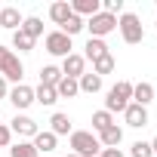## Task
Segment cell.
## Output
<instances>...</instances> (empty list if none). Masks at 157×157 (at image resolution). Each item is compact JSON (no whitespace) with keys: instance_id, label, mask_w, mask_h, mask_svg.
Returning a JSON list of instances; mask_svg holds the SVG:
<instances>
[{"instance_id":"obj_22","label":"cell","mask_w":157,"mask_h":157,"mask_svg":"<svg viewBox=\"0 0 157 157\" xmlns=\"http://www.w3.org/2000/svg\"><path fill=\"white\" fill-rule=\"evenodd\" d=\"M59 80H62V68H56V65L40 68V86H56Z\"/></svg>"},{"instance_id":"obj_27","label":"cell","mask_w":157,"mask_h":157,"mask_svg":"<svg viewBox=\"0 0 157 157\" xmlns=\"http://www.w3.org/2000/svg\"><path fill=\"white\" fill-rule=\"evenodd\" d=\"M13 46H16L19 52H31V49H34V40H31L25 31H13Z\"/></svg>"},{"instance_id":"obj_33","label":"cell","mask_w":157,"mask_h":157,"mask_svg":"<svg viewBox=\"0 0 157 157\" xmlns=\"http://www.w3.org/2000/svg\"><path fill=\"white\" fill-rule=\"evenodd\" d=\"M10 96V83H6V77H0V99H6Z\"/></svg>"},{"instance_id":"obj_17","label":"cell","mask_w":157,"mask_h":157,"mask_svg":"<svg viewBox=\"0 0 157 157\" xmlns=\"http://www.w3.org/2000/svg\"><path fill=\"white\" fill-rule=\"evenodd\" d=\"M77 86H80V93H90V96H93V93H99V90H102V77L86 71V74L77 77Z\"/></svg>"},{"instance_id":"obj_23","label":"cell","mask_w":157,"mask_h":157,"mask_svg":"<svg viewBox=\"0 0 157 157\" xmlns=\"http://www.w3.org/2000/svg\"><path fill=\"white\" fill-rule=\"evenodd\" d=\"M34 102H40V105H56V102H59L56 86H37V90H34Z\"/></svg>"},{"instance_id":"obj_28","label":"cell","mask_w":157,"mask_h":157,"mask_svg":"<svg viewBox=\"0 0 157 157\" xmlns=\"http://www.w3.org/2000/svg\"><path fill=\"white\" fill-rule=\"evenodd\" d=\"M111 123H114V114H108V111H96L93 114V129L96 132H105Z\"/></svg>"},{"instance_id":"obj_18","label":"cell","mask_w":157,"mask_h":157,"mask_svg":"<svg viewBox=\"0 0 157 157\" xmlns=\"http://www.w3.org/2000/svg\"><path fill=\"white\" fill-rule=\"evenodd\" d=\"M56 142H59V139H56L49 129H40V132L34 136V148H37V154H40V151H43V154L56 151Z\"/></svg>"},{"instance_id":"obj_29","label":"cell","mask_w":157,"mask_h":157,"mask_svg":"<svg viewBox=\"0 0 157 157\" xmlns=\"http://www.w3.org/2000/svg\"><path fill=\"white\" fill-rule=\"evenodd\" d=\"M129 157H154V151H151V142H132V148H129Z\"/></svg>"},{"instance_id":"obj_9","label":"cell","mask_w":157,"mask_h":157,"mask_svg":"<svg viewBox=\"0 0 157 157\" xmlns=\"http://www.w3.org/2000/svg\"><path fill=\"white\" fill-rule=\"evenodd\" d=\"M10 102H13L19 111H25V108H31V105H34V90H31V86H25V83H19V86H13V90H10Z\"/></svg>"},{"instance_id":"obj_20","label":"cell","mask_w":157,"mask_h":157,"mask_svg":"<svg viewBox=\"0 0 157 157\" xmlns=\"http://www.w3.org/2000/svg\"><path fill=\"white\" fill-rule=\"evenodd\" d=\"M56 93H59V99H74L77 93H80V86H77L74 77H62V80L56 83Z\"/></svg>"},{"instance_id":"obj_25","label":"cell","mask_w":157,"mask_h":157,"mask_svg":"<svg viewBox=\"0 0 157 157\" xmlns=\"http://www.w3.org/2000/svg\"><path fill=\"white\" fill-rule=\"evenodd\" d=\"M10 157H40V154H37L34 142H16L10 148Z\"/></svg>"},{"instance_id":"obj_21","label":"cell","mask_w":157,"mask_h":157,"mask_svg":"<svg viewBox=\"0 0 157 157\" xmlns=\"http://www.w3.org/2000/svg\"><path fill=\"white\" fill-rule=\"evenodd\" d=\"M19 31H25L31 40H37V37L43 34V22H40L37 16H28V19H22V28H19Z\"/></svg>"},{"instance_id":"obj_4","label":"cell","mask_w":157,"mask_h":157,"mask_svg":"<svg viewBox=\"0 0 157 157\" xmlns=\"http://www.w3.org/2000/svg\"><path fill=\"white\" fill-rule=\"evenodd\" d=\"M22 74H25V68H22V62H19V56L13 52V49H6V46H0V77H6V80H22Z\"/></svg>"},{"instance_id":"obj_5","label":"cell","mask_w":157,"mask_h":157,"mask_svg":"<svg viewBox=\"0 0 157 157\" xmlns=\"http://www.w3.org/2000/svg\"><path fill=\"white\" fill-rule=\"evenodd\" d=\"M86 28H90V37L102 40L105 34H111V31L117 28V16H111V13H96V16L86 22Z\"/></svg>"},{"instance_id":"obj_1","label":"cell","mask_w":157,"mask_h":157,"mask_svg":"<svg viewBox=\"0 0 157 157\" xmlns=\"http://www.w3.org/2000/svg\"><path fill=\"white\" fill-rule=\"evenodd\" d=\"M71 154H77V157H99L102 154L99 136H93L90 129H74L71 132Z\"/></svg>"},{"instance_id":"obj_11","label":"cell","mask_w":157,"mask_h":157,"mask_svg":"<svg viewBox=\"0 0 157 157\" xmlns=\"http://www.w3.org/2000/svg\"><path fill=\"white\" fill-rule=\"evenodd\" d=\"M0 28L19 31V28H22V13H19L16 6H3V10H0Z\"/></svg>"},{"instance_id":"obj_8","label":"cell","mask_w":157,"mask_h":157,"mask_svg":"<svg viewBox=\"0 0 157 157\" xmlns=\"http://www.w3.org/2000/svg\"><path fill=\"white\" fill-rule=\"evenodd\" d=\"M80 74H86V59L80 56V52H71L65 62H62V77H80Z\"/></svg>"},{"instance_id":"obj_15","label":"cell","mask_w":157,"mask_h":157,"mask_svg":"<svg viewBox=\"0 0 157 157\" xmlns=\"http://www.w3.org/2000/svg\"><path fill=\"white\" fill-rule=\"evenodd\" d=\"M120 142H123V129H120L117 123H111L105 132H99V145H102V148H117Z\"/></svg>"},{"instance_id":"obj_32","label":"cell","mask_w":157,"mask_h":157,"mask_svg":"<svg viewBox=\"0 0 157 157\" xmlns=\"http://www.w3.org/2000/svg\"><path fill=\"white\" fill-rule=\"evenodd\" d=\"M99 157H123V151H120V148H102Z\"/></svg>"},{"instance_id":"obj_13","label":"cell","mask_w":157,"mask_h":157,"mask_svg":"<svg viewBox=\"0 0 157 157\" xmlns=\"http://www.w3.org/2000/svg\"><path fill=\"white\" fill-rule=\"evenodd\" d=\"M132 99H136V105H142V108H148L151 102H154V86L151 83H132Z\"/></svg>"},{"instance_id":"obj_12","label":"cell","mask_w":157,"mask_h":157,"mask_svg":"<svg viewBox=\"0 0 157 157\" xmlns=\"http://www.w3.org/2000/svg\"><path fill=\"white\" fill-rule=\"evenodd\" d=\"M71 13L80 16V19H83V16L93 19L96 13H102V3H99V0H74V3H71Z\"/></svg>"},{"instance_id":"obj_36","label":"cell","mask_w":157,"mask_h":157,"mask_svg":"<svg viewBox=\"0 0 157 157\" xmlns=\"http://www.w3.org/2000/svg\"><path fill=\"white\" fill-rule=\"evenodd\" d=\"M154 102H157V90H154Z\"/></svg>"},{"instance_id":"obj_19","label":"cell","mask_w":157,"mask_h":157,"mask_svg":"<svg viewBox=\"0 0 157 157\" xmlns=\"http://www.w3.org/2000/svg\"><path fill=\"white\" fill-rule=\"evenodd\" d=\"M68 16H71V3H68V0H59V3H52V6H49V19H52L59 28L68 22Z\"/></svg>"},{"instance_id":"obj_6","label":"cell","mask_w":157,"mask_h":157,"mask_svg":"<svg viewBox=\"0 0 157 157\" xmlns=\"http://www.w3.org/2000/svg\"><path fill=\"white\" fill-rule=\"evenodd\" d=\"M46 52H49V56H59V59H68V56H71V37L62 34V31L46 34Z\"/></svg>"},{"instance_id":"obj_30","label":"cell","mask_w":157,"mask_h":157,"mask_svg":"<svg viewBox=\"0 0 157 157\" xmlns=\"http://www.w3.org/2000/svg\"><path fill=\"white\" fill-rule=\"evenodd\" d=\"M123 10V0H105L102 3V13H111V16H117Z\"/></svg>"},{"instance_id":"obj_14","label":"cell","mask_w":157,"mask_h":157,"mask_svg":"<svg viewBox=\"0 0 157 157\" xmlns=\"http://www.w3.org/2000/svg\"><path fill=\"white\" fill-rule=\"evenodd\" d=\"M49 132H52L56 139H59V136H68V132H74V129H71V117L56 111V114L49 117Z\"/></svg>"},{"instance_id":"obj_34","label":"cell","mask_w":157,"mask_h":157,"mask_svg":"<svg viewBox=\"0 0 157 157\" xmlns=\"http://www.w3.org/2000/svg\"><path fill=\"white\" fill-rule=\"evenodd\" d=\"M151 151H154V157H157V136H154V142H151Z\"/></svg>"},{"instance_id":"obj_26","label":"cell","mask_w":157,"mask_h":157,"mask_svg":"<svg viewBox=\"0 0 157 157\" xmlns=\"http://www.w3.org/2000/svg\"><path fill=\"white\" fill-rule=\"evenodd\" d=\"M114 68H117V62H114V56H111V52H108V56H102L99 62H93V74H99V77H102V74H111Z\"/></svg>"},{"instance_id":"obj_3","label":"cell","mask_w":157,"mask_h":157,"mask_svg":"<svg viewBox=\"0 0 157 157\" xmlns=\"http://www.w3.org/2000/svg\"><path fill=\"white\" fill-rule=\"evenodd\" d=\"M117 28H120V37H123L129 46H136V43L145 40V28H142V22H139L136 13H123V16L117 19Z\"/></svg>"},{"instance_id":"obj_16","label":"cell","mask_w":157,"mask_h":157,"mask_svg":"<svg viewBox=\"0 0 157 157\" xmlns=\"http://www.w3.org/2000/svg\"><path fill=\"white\" fill-rule=\"evenodd\" d=\"M83 49H86L83 59H90V62H99L102 56H108V43H105V40H96V37H90Z\"/></svg>"},{"instance_id":"obj_2","label":"cell","mask_w":157,"mask_h":157,"mask_svg":"<svg viewBox=\"0 0 157 157\" xmlns=\"http://www.w3.org/2000/svg\"><path fill=\"white\" fill-rule=\"evenodd\" d=\"M129 99H132V83H129V80H120V83H114V86L108 90L105 111H108V114H114V111H126Z\"/></svg>"},{"instance_id":"obj_7","label":"cell","mask_w":157,"mask_h":157,"mask_svg":"<svg viewBox=\"0 0 157 157\" xmlns=\"http://www.w3.org/2000/svg\"><path fill=\"white\" fill-rule=\"evenodd\" d=\"M10 129L16 132V136H22V139H34L40 129H37V120H31L28 114H16L13 117V123H10Z\"/></svg>"},{"instance_id":"obj_31","label":"cell","mask_w":157,"mask_h":157,"mask_svg":"<svg viewBox=\"0 0 157 157\" xmlns=\"http://www.w3.org/2000/svg\"><path fill=\"white\" fill-rule=\"evenodd\" d=\"M10 142H13V129H10L6 123H0V148H6Z\"/></svg>"},{"instance_id":"obj_10","label":"cell","mask_w":157,"mask_h":157,"mask_svg":"<svg viewBox=\"0 0 157 157\" xmlns=\"http://www.w3.org/2000/svg\"><path fill=\"white\" fill-rule=\"evenodd\" d=\"M123 117H126V126H132V129L148 126V108H142V105H136V102H129V105H126Z\"/></svg>"},{"instance_id":"obj_35","label":"cell","mask_w":157,"mask_h":157,"mask_svg":"<svg viewBox=\"0 0 157 157\" xmlns=\"http://www.w3.org/2000/svg\"><path fill=\"white\" fill-rule=\"evenodd\" d=\"M65 157H77V154H65Z\"/></svg>"},{"instance_id":"obj_24","label":"cell","mask_w":157,"mask_h":157,"mask_svg":"<svg viewBox=\"0 0 157 157\" xmlns=\"http://www.w3.org/2000/svg\"><path fill=\"white\" fill-rule=\"evenodd\" d=\"M83 28H86V22H83L80 16H74V13H71V16H68V22H65L59 31H62V34H68V37H74V34H80Z\"/></svg>"}]
</instances>
